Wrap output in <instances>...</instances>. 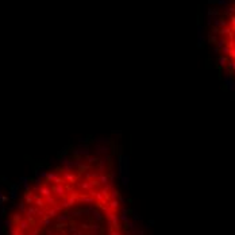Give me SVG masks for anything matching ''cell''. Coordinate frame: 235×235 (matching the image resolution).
<instances>
[{
  "mask_svg": "<svg viewBox=\"0 0 235 235\" xmlns=\"http://www.w3.org/2000/svg\"><path fill=\"white\" fill-rule=\"evenodd\" d=\"M220 46L224 61L230 70L235 74V5L230 8L222 23Z\"/></svg>",
  "mask_w": 235,
  "mask_h": 235,
  "instance_id": "6da1fadb",
  "label": "cell"
}]
</instances>
